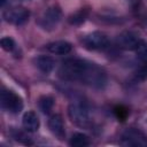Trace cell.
Returning a JSON list of instances; mask_svg holds the SVG:
<instances>
[{
    "label": "cell",
    "mask_w": 147,
    "mask_h": 147,
    "mask_svg": "<svg viewBox=\"0 0 147 147\" xmlns=\"http://www.w3.org/2000/svg\"><path fill=\"white\" fill-rule=\"evenodd\" d=\"M87 17V10L86 9H80L76 13H74L72 15L69 16V23L70 24H74V25H78V24H82Z\"/></svg>",
    "instance_id": "16"
},
{
    "label": "cell",
    "mask_w": 147,
    "mask_h": 147,
    "mask_svg": "<svg viewBox=\"0 0 147 147\" xmlns=\"http://www.w3.org/2000/svg\"><path fill=\"white\" fill-rule=\"evenodd\" d=\"M134 51H136V54L139 61L144 65H147V42L145 40H140V42L138 44Z\"/></svg>",
    "instance_id": "15"
},
{
    "label": "cell",
    "mask_w": 147,
    "mask_h": 147,
    "mask_svg": "<svg viewBox=\"0 0 147 147\" xmlns=\"http://www.w3.org/2000/svg\"><path fill=\"white\" fill-rule=\"evenodd\" d=\"M59 76L64 80L80 82L95 88H102L107 83V76L101 68L80 59L63 61L59 69Z\"/></svg>",
    "instance_id": "1"
},
{
    "label": "cell",
    "mask_w": 147,
    "mask_h": 147,
    "mask_svg": "<svg viewBox=\"0 0 147 147\" xmlns=\"http://www.w3.org/2000/svg\"><path fill=\"white\" fill-rule=\"evenodd\" d=\"M62 18V11L57 6H51L40 17V26L45 30H53Z\"/></svg>",
    "instance_id": "4"
},
{
    "label": "cell",
    "mask_w": 147,
    "mask_h": 147,
    "mask_svg": "<svg viewBox=\"0 0 147 147\" xmlns=\"http://www.w3.org/2000/svg\"><path fill=\"white\" fill-rule=\"evenodd\" d=\"M23 127L29 132H36L39 129V118L34 111H26L22 118Z\"/></svg>",
    "instance_id": "11"
},
{
    "label": "cell",
    "mask_w": 147,
    "mask_h": 147,
    "mask_svg": "<svg viewBox=\"0 0 147 147\" xmlns=\"http://www.w3.org/2000/svg\"><path fill=\"white\" fill-rule=\"evenodd\" d=\"M69 144L72 147H85V146H88L90 145V139H88V137L86 134L80 133V132H77V133H74L72 134Z\"/></svg>",
    "instance_id": "13"
},
{
    "label": "cell",
    "mask_w": 147,
    "mask_h": 147,
    "mask_svg": "<svg viewBox=\"0 0 147 147\" xmlns=\"http://www.w3.org/2000/svg\"><path fill=\"white\" fill-rule=\"evenodd\" d=\"M5 2H6V0H1V5H2V6L5 5Z\"/></svg>",
    "instance_id": "19"
},
{
    "label": "cell",
    "mask_w": 147,
    "mask_h": 147,
    "mask_svg": "<svg viewBox=\"0 0 147 147\" xmlns=\"http://www.w3.org/2000/svg\"><path fill=\"white\" fill-rule=\"evenodd\" d=\"M115 114H116L117 118L124 119L125 116L127 115V110H126L125 108H123V107H116V108H115Z\"/></svg>",
    "instance_id": "18"
},
{
    "label": "cell",
    "mask_w": 147,
    "mask_h": 147,
    "mask_svg": "<svg viewBox=\"0 0 147 147\" xmlns=\"http://www.w3.org/2000/svg\"><path fill=\"white\" fill-rule=\"evenodd\" d=\"M1 106L7 111L17 114L23 108V101L15 92L5 90L1 93Z\"/></svg>",
    "instance_id": "6"
},
{
    "label": "cell",
    "mask_w": 147,
    "mask_h": 147,
    "mask_svg": "<svg viewBox=\"0 0 147 147\" xmlns=\"http://www.w3.org/2000/svg\"><path fill=\"white\" fill-rule=\"evenodd\" d=\"M108 44H109L108 37L100 31H94L83 38V45L85 46V48L91 51L103 49L108 46Z\"/></svg>",
    "instance_id": "5"
},
{
    "label": "cell",
    "mask_w": 147,
    "mask_h": 147,
    "mask_svg": "<svg viewBox=\"0 0 147 147\" xmlns=\"http://www.w3.org/2000/svg\"><path fill=\"white\" fill-rule=\"evenodd\" d=\"M139 42H140L139 37L131 31L122 32L117 37V45L121 48L126 49V51H134Z\"/></svg>",
    "instance_id": "8"
},
{
    "label": "cell",
    "mask_w": 147,
    "mask_h": 147,
    "mask_svg": "<svg viewBox=\"0 0 147 147\" xmlns=\"http://www.w3.org/2000/svg\"><path fill=\"white\" fill-rule=\"evenodd\" d=\"M38 105H39L40 110H41L44 114H49L51 110H52V108H53V106H54V99H53L52 96H49V95L41 96V98L39 99Z\"/></svg>",
    "instance_id": "14"
},
{
    "label": "cell",
    "mask_w": 147,
    "mask_h": 147,
    "mask_svg": "<svg viewBox=\"0 0 147 147\" xmlns=\"http://www.w3.org/2000/svg\"><path fill=\"white\" fill-rule=\"evenodd\" d=\"M29 16H30V11L24 7H13L3 13L5 21L15 25L24 24L29 20Z\"/></svg>",
    "instance_id": "7"
},
{
    "label": "cell",
    "mask_w": 147,
    "mask_h": 147,
    "mask_svg": "<svg viewBox=\"0 0 147 147\" xmlns=\"http://www.w3.org/2000/svg\"><path fill=\"white\" fill-rule=\"evenodd\" d=\"M71 49H72L71 44L65 40H57V41H53L47 45V51L56 55H65L70 53Z\"/></svg>",
    "instance_id": "10"
},
{
    "label": "cell",
    "mask_w": 147,
    "mask_h": 147,
    "mask_svg": "<svg viewBox=\"0 0 147 147\" xmlns=\"http://www.w3.org/2000/svg\"><path fill=\"white\" fill-rule=\"evenodd\" d=\"M121 145L126 147H147V137L137 129H127L121 137Z\"/></svg>",
    "instance_id": "3"
},
{
    "label": "cell",
    "mask_w": 147,
    "mask_h": 147,
    "mask_svg": "<svg viewBox=\"0 0 147 147\" xmlns=\"http://www.w3.org/2000/svg\"><path fill=\"white\" fill-rule=\"evenodd\" d=\"M0 42H1L2 49H5L6 52H11L15 48V41L10 37H3Z\"/></svg>",
    "instance_id": "17"
},
{
    "label": "cell",
    "mask_w": 147,
    "mask_h": 147,
    "mask_svg": "<svg viewBox=\"0 0 147 147\" xmlns=\"http://www.w3.org/2000/svg\"><path fill=\"white\" fill-rule=\"evenodd\" d=\"M68 115L72 123L80 127H86L91 123L88 108L80 102H72L68 108Z\"/></svg>",
    "instance_id": "2"
},
{
    "label": "cell",
    "mask_w": 147,
    "mask_h": 147,
    "mask_svg": "<svg viewBox=\"0 0 147 147\" xmlns=\"http://www.w3.org/2000/svg\"><path fill=\"white\" fill-rule=\"evenodd\" d=\"M48 127L51 130V132L56 136L59 139H63L65 132H64V124H63V119L60 115L55 114L52 115L48 119Z\"/></svg>",
    "instance_id": "9"
},
{
    "label": "cell",
    "mask_w": 147,
    "mask_h": 147,
    "mask_svg": "<svg viewBox=\"0 0 147 147\" xmlns=\"http://www.w3.org/2000/svg\"><path fill=\"white\" fill-rule=\"evenodd\" d=\"M36 65L37 68L44 72V74H49L54 67H55V61L51 57V56H47V55H41V56H38L37 60H36Z\"/></svg>",
    "instance_id": "12"
}]
</instances>
